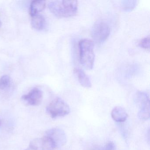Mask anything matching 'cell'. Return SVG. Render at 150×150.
I'll list each match as a JSON object with an SVG mask.
<instances>
[{
  "label": "cell",
  "mask_w": 150,
  "mask_h": 150,
  "mask_svg": "<svg viewBox=\"0 0 150 150\" xmlns=\"http://www.w3.org/2000/svg\"><path fill=\"white\" fill-rule=\"evenodd\" d=\"M111 116L113 120L117 122H125L128 117V114L125 110L120 106H117L113 109Z\"/></svg>",
  "instance_id": "obj_9"
},
{
  "label": "cell",
  "mask_w": 150,
  "mask_h": 150,
  "mask_svg": "<svg viewBox=\"0 0 150 150\" xmlns=\"http://www.w3.org/2000/svg\"><path fill=\"white\" fill-rule=\"evenodd\" d=\"M50 11L59 18L74 16L78 10L77 1H54L49 4Z\"/></svg>",
  "instance_id": "obj_1"
},
{
  "label": "cell",
  "mask_w": 150,
  "mask_h": 150,
  "mask_svg": "<svg viewBox=\"0 0 150 150\" xmlns=\"http://www.w3.org/2000/svg\"><path fill=\"white\" fill-rule=\"evenodd\" d=\"M1 123H2V122H1V120L0 119V126L1 125Z\"/></svg>",
  "instance_id": "obj_18"
},
{
  "label": "cell",
  "mask_w": 150,
  "mask_h": 150,
  "mask_svg": "<svg viewBox=\"0 0 150 150\" xmlns=\"http://www.w3.org/2000/svg\"><path fill=\"white\" fill-rule=\"evenodd\" d=\"M56 147L52 140L44 136L35 139L30 143L28 147L24 150H52Z\"/></svg>",
  "instance_id": "obj_6"
},
{
  "label": "cell",
  "mask_w": 150,
  "mask_h": 150,
  "mask_svg": "<svg viewBox=\"0 0 150 150\" xmlns=\"http://www.w3.org/2000/svg\"><path fill=\"white\" fill-rule=\"evenodd\" d=\"M45 22V19L42 16L38 14L32 16L31 26L36 30H42L44 28Z\"/></svg>",
  "instance_id": "obj_12"
},
{
  "label": "cell",
  "mask_w": 150,
  "mask_h": 150,
  "mask_svg": "<svg viewBox=\"0 0 150 150\" xmlns=\"http://www.w3.org/2000/svg\"><path fill=\"white\" fill-rule=\"evenodd\" d=\"M1 25H2V23H1V21L0 20V27H1Z\"/></svg>",
  "instance_id": "obj_17"
},
{
  "label": "cell",
  "mask_w": 150,
  "mask_h": 150,
  "mask_svg": "<svg viewBox=\"0 0 150 150\" xmlns=\"http://www.w3.org/2000/svg\"><path fill=\"white\" fill-rule=\"evenodd\" d=\"M138 1L136 0H124L122 1V9L125 12L131 11L137 5Z\"/></svg>",
  "instance_id": "obj_13"
},
{
  "label": "cell",
  "mask_w": 150,
  "mask_h": 150,
  "mask_svg": "<svg viewBox=\"0 0 150 150\" xmlns=\"http://www.w3.org/2000/svg\"><path fill=\"white\" fill-rule=\"evenodd\" d=\"M42 98V92L38 88H34L27 94L23 96L21 100L28 105L37 106L41 103Z\"/></svg>",
  "instance_id": "obj_8"
},
{
  "label": "cell",
  "mask_w": 150,
  "mask_h": 150,
  "mask_svg": "<svg viewBox=\"0 0 150 150\" xmlns=\"http://www.w3.org/2000/svg\"><path fill=\"white\" fill-rule=\"evenodd\" d=\"M139 46L146 50H149L150 48V37H146L140 41Z\"/></svg>",
  "instance_id": "obj_15"
},
{
  "label": "cell",
  "mask_w": 150,
  "mask_h": 150,
  "mask_svg": "<svg viewBox=\"0 0 150 150\" xmlns=\"http://www.w3.org/2000/svg\"><path fill=\"white\" fill-rule=\"evenodd\" d=\"M74 73L81 85L85 88H89L92 87V83L88 76L85 72L80 68H76L74 70Z\"/></svg>",
  "instance_id": "obj_10"
},
{
  "label": "cell",
  "mask_w": 150,
  "mask_h": 150,
  "mask_svg": "<svg viewBox=\"0 0 150 150\" xmlns=\"http://www.w3.org/2000/svg\"><path fill=\"white\" fill-rule=\"evenodd\" d=\"M94 42L89 39H81L79 44V59L81 64L88 70H91L94 64Z\"/></svg>",
  "instance_id": "obj_2"
},
{
  "label": "cell",
  "mask_w": 150,
  "mask_h": 150,
  "mask_svg": "<svg viewBox=\"0 0 150 150\" xmlns=\"http://www.w3.org/2000/svg\"><path fill=\"white\" fill-rule=\"evenodd\" d=\"M46 6V2L44 1H34L31 2L30 7V14L31 16L38 14L42 11Z\"/></svg>",
  "instance_id": "obj_11"
},
{
  "label": "cell",
  "mask_w": 150,
  "mask_h": 150,
  "mask_svg": "<svg viewBox=\"0 0 150 150\" xmlns=\"http://www.w3.org/2000/svg\"><path fill=\"white\" fill-rule=\"evenodd\" d=\"M110 28L106 23L97 21L92 28L91 35L94 42L97 44H101L105 42L110 34Z\"/></svg>",
  "instance_id": "obj_4"
},
{
  "label": "cell",
  "mask_w": 150,
  "mask_h": 150,
  "mask_svg": "<svg viewBox=\"0 0 150 150\" xmlns=\"http://www.w3.org/2000/svg\"><path fill=\"white\" fill-rule=\"evenodd\" d=\"M45 136L50 138L54 143L56 148H59L65 144L67 140L65 132L59 128H54L48 130Z\"/></svg>",
  "instance_id": "obj_7"
},
{
  "label": "cell",
  "mask_w": 150,
  "mask_h": 150,
  "mask_svg": "<svg viewBox=\"0 0 150 150\" xmlns=\"http://www.w3.org/2000/svg\"><path fill=\"white\" fill-rule=\"evenodd\" d=\"M10 78L8 75H3L0 79V89H6L9 87L10 85Z\"/></svg>",
  "instance_id": "obj_14"
},
{
  "label": "cell",
  "mask_w": 150,
  "mask_h": 150,
  "mask_svg": "<svg viewBox=\"0 0 150 150\" xmlns=\"http://www.w3.org/2000/svg\"><path fill=\"white\" fill-rule=\"evenodd\" d=\"M136 103L139 108L138 116L140 119L146 120L150 117V100L147 93L139 91L135 97Z\"/></svg>",
  "instance_id": "obj_5"
},
{
  "label": "cell",
  "mask_w": 150,
  "mask_h": 150,
  "mask_svg": "<svg viewBox=\"0 0 150 150\" xmlns=\"http://www.w3.org/2000/svg\"><path fill=\"white\" fill-rule=\"evenodd\" d=\"M116 146L115 143L112 141L108 142L104 146L100 148L99 150H115Z\"/></svg>",
  "instance_id": "obj_16"
},
{
  "label": "cell",
  "mask_w": 150,
  "mask_h": 150,
  "mask_svg": "<svg viewBox=\"0 0 150 150\" xmlns=\"http://www.w3.org/2000/svg\"><path fill=\"white\" fill-rule=\"evenodd\" d=\"M69 105L61 98H55L46 107V111L52 118L65 116L70 112Z\"/></svg>",
  "instance_id": "obj_3"
}]
</instances>
